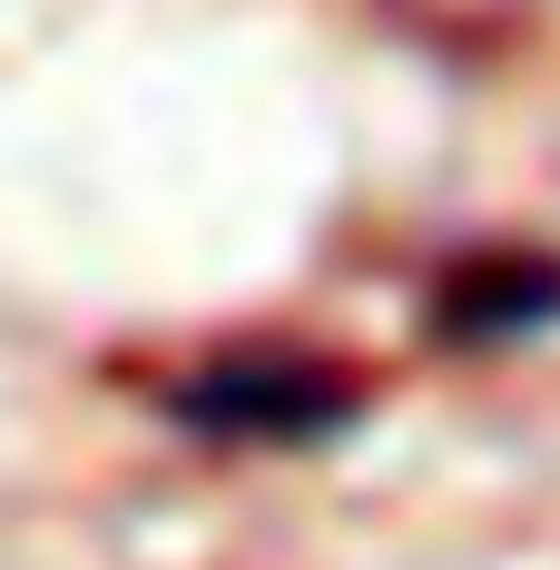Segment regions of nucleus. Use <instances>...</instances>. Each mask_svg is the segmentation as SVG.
Instances as JSON below:
<instances>
[{
    "mask_svg": "<svg viewBox=\"0 0 560 570\" xmlns=\"http://www.w3.org/2000/svg\"><path fill=\"white\" fill-rule=\"evenodd\" d=\"M168 423L187 443H226V453H315L364 423V374L285 335L226 344L168 384Z\"/></svg>",
    "mask_w": 560,
    "mask_h": 570,
    "instance_id": "1",
    "label": "nucleus"
},
{
    "mask_svg": "<svg viewBox=\"0 0 560 570\" xmlns=\"http://www.w3.org/2000/svg\"><path fill=\"white\" fill-rule=\"evenodd\" d=\"M423 325L443 344H472V354L551 335L560 325V256H541V246H472V256H452L433 276Z\"/></svg>",
    "mask_w": 560,
    "mask_h": 570,
    "instance_id": "2",
    "label": "nucleus"
}]
</instances>
